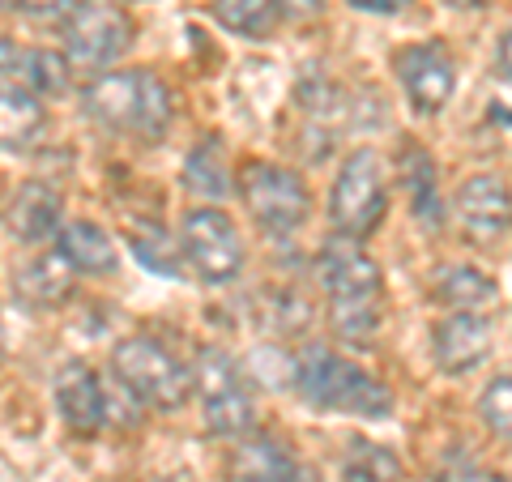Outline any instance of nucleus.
Wrapping results in <instances>:
<instances>
[{
  "mask_svg": "<svg viewBox=\"0 0 512 482\" xmlns=\"http://www.w3.org/2000/svg\"><path fill=\"white\" fill-rule=\"evenodd\" d=\"M316 273L329 295V325L350 342H372L384 320V278L359 239H325V248L316 252Z\"/></svg>",
  "mask_w": 512,
  "mask_h": 482,
  "instance_id": "f257e3e1",
  "label": "nucleus"
},
{
  "mask_svg": "<svg viewBox=\"0 0 512 482\" xmlns=\"http://www.w3.org/2000/svg\"><path fill=\"white\" fill-rule=\"evenodd\" d=\"M295 393L320 414H359V419H389L393 414V393L363 372L359 363L342 359L338 350L308 346L295 359Z\"/></svg>",
  "mask_w": 512,
  "mask_h": 482,
  "instance_id": "f03ea898",
  "label": "nucleus"
},
{
  "mask_svg": "<svg viewBox=\"0 0 512 482\" xmlns=\"http://www.w3.org/2000/svg\"><path fill=\"white\" fill-rule=\"evenodd\" d=\"M86 111L116 133H133L141 141H158L171 124V90L150 69L103 73L82 94Z\"/></svg>",
  "mask_w": 512,
  "mask_h": 482,
  "instance_id": "7ed1b4c3",
  "label": "nucleus"
},
{
  "mask_svg": "<svg viewBox=\"0 0 512 482\" xmlns=\"http://www.w3.org/2000/svg\"><path fill=\"white\" fill-rule=\"evenodd\" d=\"M111 367H116L120 389L133 393L141 406L180 410L192 393V372L167 346H158L154 337H124L111 350Z\"/></svg>",
  "mask_w": 512,
  "mask_h": 482,
  "instance_id": "20e7f679",
  "label": "nucleus"
},
{
  "mask_svg": "<svg viewBox=\"0 0 512 482\" xmlns=\"http://www.w3.org/2000/svg\"><path fill=\"white\" fill-rule=\"evenodd\" d=\"M389 214V171L376 150H355L329 192V222L338 235L367 239Z\"/></svg>",
  "mask_w": 512,
  "mask_h": 482,
  "instance_id": "39448f33",
  "label": "nucleus"
},
{
  "mask_svg": "<svg viewBox=\"0 0 512 482\" xmlns=\"http://www.w3.org/2000/svg\"><path fill=\"white\" fill-rule=\"evenodd\" d=\"M192 389L201 393V406H205V427L214 436H248L252 423H256V397L248 389L244 372L231 355L205 346L201 359H197V372H192Z\"/></svg>",
  "mask_w": 512,
  "mask_h": 482,
  "instance_id": "423d86ee",
  "label": "nucleus"
},
{
  "mask_svg": "<svg viewBox=\"0 0 512 482\" xmlns=\"http://www.w3.org/2000/svg\"><path fill=\"white\" fill-rule=\"evenodd\" d=\"M239 197L256 218V227L269 235H295L312 214L308 184L278 163H248L239 171Z\"/></svg>",
  "mask_w": 512,
  "mask_h": 482,
  "instance_id": "0eeeda50",
  "label": "nucleus"
},
{
  "mask_svg": "<svg viewBox=\"0 0 512 482\" xmlns=\"http://www.w3.org/2000/svg\"><path fill=\"white\" fill-rule=\"evenodd\" d=\"M180 248L188 256V265L197 269V278L210 286H227L244 273V239H239V227L222 210H214V205H201V210L184 214Z\"/></svg>",
  "mask_w": 512,
  "mask_h": 482,
  "instance_id": "6e6552de",
  "label": "nucleus"
},
{
  "mask_svg": "<svg viewBox=\"0 0 512 482\" xmlns=\"http://www.w3.org/2000/svg\"><path fill=\"white\" fill-rule=\"evenodd\" d=\"M133 43V18L116 0H82L64 18V52L82 69H107Z\"/></svg>",
  "mask_w": 512,
  "mask_h": 482,
  "instance_id": "1a4fd4ad",
  "label": "nucleus"
},
{
  "mask_svg": "<svg viewBox=\"0 0 512 482\" xmlns=\"http://www.w3.org/2000/svg\"><path fill=\"white\" fill-rule=\"evenodd\" d=\"M393 69L402 77L410 103L419 116H436L457 90V69L453 56L440 43H410L402 52H393Z\"/></svg>",
  "mask_w": 512,
  "mask_h": 482,
  "instance_id": "9d476101",
  "label": "nucleus"
},
{
  "mask_svg": "<svg viewBox=\"0 0 512 482\" xmlns=\"http://www.w3.org/2000/svg\"><path fill=\"white\" fill-rule=\"evenodd\" d=\"M457 218L474 244H491L512 231V188L500 175H470L457 192Z\"/></svg>",
  "mask_w": 512,
  "mask_h": 482,
  "instance_id": "9b49d317",
  "label": "nucleus"
},
{
  "mask_svg": "<svg viewBox=\"0 0 512 482\" xmlns=\"http://www.w3.org/2000/svg\"><path fill=\"white\" fill-rule=\"evenodd\" d=\"M431 355H436V367L448 376L474 372L478 363L491 355V325L487 316L478 312H453L444 316L436 333H431Z\"/></svg>",
  "mask_w": 512,
  "mask_h": 482,
  "instance_id": "f8f14e48",
  "label": "nucleus"
},
{
  "mask_svg": "<svg viewBox=\"0 0 512 482\" xmlns=\"http://www.w3.org/2000/svg\"><path fill=\"white\" fill-rule=\"evenodd\" d=\"M56 410H60V419L73 431H82V436H90V431H99L107 423V389H103V380L94 376V367L77 363V359L60 367Z\"/></svg>",
  "mask_w": 512,
  "mask_h": 482,
  "instance_id": "ddd939ff",
  "label": "nucleus"
},
{
  "mask_svg": "<svg viewBox=\"0 0 512 482\" xmlns=\"http://www.w3.org/2000/svg\"><path fill=\"white\" fill-rule=\"evenodd\" d=\"M235 482H320L303 457L286 453L278 440H252L235 457Z\"/></svg>",
  "mask_w": 512,
  "mask_h": 482,
  "instance_id": "4468645a",
  "label": "nucleus"
},
{
  "mask_svg": "<svg viewBox=\"0 0 512 482\" xmlns=\"http://www.w3.org/2000/svg\"><path fill=\"white\" fill-rule=\"evenodd\" d=\"M47 111L35 90L0 82V150H30L43 137Z\"/></svg>",
  "mask_w": 512,
  "mask_h": 482,
  "instance_id": "2eb2a0df",
  "label": "nucleus"
},
{
  "mask_svg": "<svg viewBox=\"0 0 512 482\" xmlns=\"http://www.w3.org/2000/svg\"><path fill=\"white\" fill-rule=\"evenodd\" d=\"M56 252L69 261L77 273H94V278H103V273L116 269V244L107 239V231L99 227V222H64V227L56 231Z\"/></svg>",
  "mask_w": 512,
  "mask_h": 482,
  "instance_id": "dca6fc26",
  "label": "nucleus"
},
{
  "mask_svg": "<svg viewBox=\"0 0 512 482\" xmlns=\"http://www.w3.org/2000/svg\"><path fill=\"white\" fill-rule=\"evenodd\" d=\"M9 227L22 244H43L60 231V192L47 184H22L9 205Z\"/></svg>",
  "mask_w": 512,
  "mask_h": 482,
  "instance_id": "f3484780",
  "label": "nucleus"
},
{
  "mask_svg": "<svg viewBox=\"0 0 512 482\" xmlns=\"http://www.w3.org/2000/svg\"><path fill=\"white\" fill-rule=\"evenodd\" d=\"M73 265L64 261L60 252H43L35 256L30 265L18 269V278H13V291H18L30 308H56L73 295Z\"/></svg>",
  "mask_w": 512,
  "mask_h": 482,
  "instance_id": "a211bd4d",
  "label": "nucleus"
},
{
  "mask_svg": "<svg viewBox=\"0 0 512 482\" xmlns=\"http://www.w3.org/2000/svg\"><path fill=\"white\" fill-rule=\"evenodd\" d=\"M342 482H406V465L376 440H350L342 457Z\"/></svg>",
  "mask_w": 512,
  "mask_h": 482,
  "instance_id": "6ab92c4d",
  "label": "nucleus"
},
{
  "mask_svg": "<svg viewBox=\"0 0 512 482\" xmlns=\"http://www.w3.org/2000/svg\"><path fill=\"white\" fill-rule=\"evenodd\" d=\"M214 18L244 39H269L282 22V5L278 0H218Z\"/></svg>",
  "mask_w": 512,
  "mask_h": 482,
  "instance_id": "aec40b11",
  "label": "nucleus"
},
{
  "mask_svg": "<svg viewBox=\"0 0 512 482\" xmlns=\"http://www.w3.org/2000/svg\"><path fill=\"white\" fill-rule=\"evenodd\" d=\"M436 299L448 303V308H457V312H470L478 303L495 299V282L487 273H478L474 265H444L436 273Z\"/></svg>",
  "mask_w": 512,
  "mask_h": 482,
  "instance_id": "412c9836",
  "label": "nucleus"
},
{
  "mask_svg": "<svg viewBox=\"0 0 512 482\" xmlns=\"http://www.w3.org/2000/svg\"><path fill=\"white\" fill-rule=\"evenodd\" d=\"M402 180L410 188V205L414 218L427 222V227H440V192H436V167L419 146H406L402 154Z\"/></svg>",
  "mask_w": 512,
  "mask_h": 482,
  "instance_id": "4be33fe9",
  "label": "nucleus"
},
{
  "mask_svg": "<svg viewBox=\"0 0 512 482\" xmlns=\"http://www.w3.org/2000/svg\"><path fill=\"white\" fill-rule=\"evenodd\" d=\"M184 184L201 197H227V167H222L218 137H201V146L184 158Z\"/></svg>",
  "mask_w": 512,
  "mask_h": 482,
  "instance_id": "5701e85b",
  "label": "nucleus"
},
{
  "mask_svg": "<svg viewBox=\"0 0 512 482\" xmlns=\"http://www.w3.org/2000/svg\"><path fill=\"white\" fill-rule=\"evenodd\" d=\"M478 419L491 436L512 444V376H495L478 397Z\"/></svg>",
  "mask_w": 512,
  "mask_h": 482,
  "instance_id": "b1692460",
  "label": "nucleus"
},
{
  "mask_svg": "<svg viewBox=\"0 0 512 482\" xmlns=\"http://www.w3.org/2000/svg\"><path fill=\"white\" fill-rule=\"evenodd\" d=\"M22 82L35 94H60L64 86H69V69H64V60L56 52H26Z\"/></svg>",
  "mask_w": 512,
  "mask_h": 482,
  "instance_id": "393cba45",
  "label": "nucleus"
},
{
  "mask_svg": "<svg viewBox=\"0 0 512 482\" xmlns=\"http://www.w3.org/2000/svg\"><path fill=\"white\" fill-rule=\"evenodd\" d=\"M436 482H504L495 470H487L483 461H474L466 453H453L440 470H436Z\"/></svg>",
  "mask_w": 512,
  "mask_h": 482,
  "instance_id": "a878e982",
  "label": "nucleus"
},
{
  "mask_svg": "<svg viewBox=\"0 0 512 482\" xmlns=\"http://www.w3.org/2000/svg\"><path fill=\"white\" fill-rule=\"evenodd\" d=\"M82 0H18V9L35 13V18H69Z\"/></svg>",
  "mask_w": 512,
  "mask_h": 482,
  "instance_id": "bb28decb",
  "label": "nucleus"
},
{
  "mask_svg": "<svg viewBox=\"0 0 512 482\" xmlns=\"http://www.w3.org/2000/svg\"><path fill=\"white\" fill-rule=\"evenodd\" d=\"M22 64H26V47L0 39V73H22Z\"/></svg>",
  "mask_w": 512,
  "mask_h": 482,
  "instance_id": "cd10ccee",
  "label": "nucleus"
},
{
  "mask_svg": "<svg viewBox=\"0 0 512 482\" xmlns=\"http://www.w3.org/2000/svg\"><path fill=\"white\" fill-rule=\"evenodd\" d=\"M355 9H363V13H402L410 0H350Z\"/></svg>",
  "mask_w": 512,
  "mask_h": 482,
  "instance_id": "c85d7f7f",
  "label": "nucleus"
},
{
  "mask_svg": "<svg viewBox=\"0 0 512 482\" xmlns=\"http://www.w3.org/2000/svg\"><path fill=\"white\" fill-rule=\"evenodd\" d=\"M278 5L291 9V13H299V18H312V13L325 9V0H278Z\"/></svg>",
  "mask_w": 512,
  "mask_h": 482,
  "instance_id": "c756f323",
  "label": "nucleus"
},
{
  "mask_svg": "<svg viewBox=\"0 0 512 482\" xmlns=\"http://www.w3.org/2000/svg\"><path fill=\"white\" fill-rule=\"evenodd\" d=\"M495 56H500V73H504L508 82H512V30H508V35L500 39V52H495Z\"/></svg>",
  "mask_w": 512,
  "mask_h": 482,
  "instance_id": "7c9ffc66",
  "label": "nucleus"
},
{
  "mask_svg": "<svg viewBox=\"0 0 512 482\" xmlns=\"http://www.w3.org/2000/svg\"><path fill=\"white\" fill-rule=\"evenodd\" d=\"M491 120H495V124H508V128H512V111H500V107H495V111H491Z\"/></svg>",
  "mask_w": 512,
  "mask_h": 482,
  "instance_id": "2f4dec72",
  "label": "nucleus"
},
{
  "mask_svg": "<svg viewBox=\"0 0 512 482\" xmlns=\"http://www.w3.org/2000/svg\"><path fill=\"white\" fill-rule=\"evenodd\" d=\"M448 5H483V0H448Z\"/></svg>",
  "mask_w": 512,
  "mask_h": 482,
  "instance_id": "473e14b6",
  "label": "nucleus"
}]
</instances>
